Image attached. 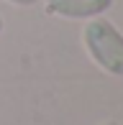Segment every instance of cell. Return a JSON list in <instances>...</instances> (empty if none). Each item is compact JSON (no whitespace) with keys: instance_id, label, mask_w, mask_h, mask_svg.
<instances>
[{"instance_id":"1","label":"cell","mask_w":123,"mask_h":125,"mask_svg":"<svg viewBox=\"0 0 123 125\" xmlns=\"http://www.w3.org/2000/svg\"><path fill=\"white\" fill-rule=\"evenodd\" d=\"M82 46L98 69L110 77H123V33L108 18H90L82 28Z\"/></svg>"},{"instance_id":"2","label":"cell","mask_w":123,"mask_h":125,"mask_svg":"<svg viewBox=\"0 0 123 125\" xmlns=\"http://www.w3.org/2000/svg\"><path fill=\"white\" fill-rule=\"evenodd\" d=\"M115 0H46L44 8L54 18L67 21H90L98 15H105L113 8Z\"/></svg>"},{"instance_id":"3","label":"cell","mask_w":123,"mask_h":125,"mask_svg":"<svg viewBox=\"0 0 123 125\" xmlns=\"http://www.w3.org/2000/svg\"><path fill=\"white\" fill-rule=\"evenodd\" d=\"M5 3H13V5H18V8H31V5L41 3V0H5Z\"/></svg>"},{"instance_id":"4","label":"cell","mask_w":123,"mask_h":125,"mask_svg":"<svg viewBox=\"0 0 123 125\" xmlns=\"http://www.w3.org/2000/svg\"><path fill=\"white\" fill-rule=\"evenodd\" d=\"M5 31V21H3V15H0V33Z\"/></svg>"},{"instance_id":"5","label":"cell","mask_w":123,"mask_h":125,"mask_svg":"<svg viewBox=\"0 0 123 125\" xmlns=\"http://www.w3.org/2000/svg\"><path fill=\"white\" fill-rule=\"evenodd\" d=\"M100 125H118V123H115V120H108V123H100Z\"/></svg>"}]
</instances>
